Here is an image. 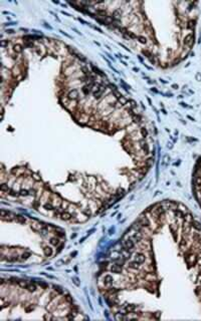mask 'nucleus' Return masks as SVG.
Instances as JSON below:
<instances>
[{
    "instance_id": "f257e3e1",
    "label": "nucleus",
    "mask_w": 201,
    "mask_h": 321,
    "mask_svg": "<svg viewBox=\"0 0 201 321\" xmlns=\"http://www.w3.org/2000/svg\"><path fill=\"white\" fill-rule=\"evenodd\" d=\"M132 259H134L135 261L139 262V263L143 264L144 262H145L146 255L144 253H142V252H137V251H136L135 253H133V255H132Z\"/></svg>"
},
{
    "instance_id": "f03ea898",
    "label": "nucleus",
    "mask_w": 201,
    "mask_h": 321,
    "mask_svg": "<svg viewBox=\"0 0 201 321\" xmlns=\"http://www.w3.org/2000/svg\"><path fill=\"white\" fill-rule=\"evenodd\" d=\"M186 256V262L188 263V265L190 266H194V264H196V261H197V255L194 253H191V254H188V255H185Z\"/></svg>"
},
{
    "instance_id": "7ed1b4c3",
    "label": "nucleus",
    "mask_w": 201,
    "mask_h": 321,
    "mask_svg": "<svg viewBox=\"0 0 201 321\" xmlns=\"http://www.w3.org/2000/svg\"><path fill=\"white\" fill-rule=\"evenodd\" d=\"M42 248H43V253H44V256L45 257H52V255H54V249H52V245L48 246V245H44V244H42Z\"/></svg>"
},
{
    "instance_id": "20e7f679",
    "label": "nucleus",
    "mask_w": 201,
    "mask_h": 321,
    "mask_svg": "<svg viewBox=\"0 0 201 321\" xmlns=\"http://www.w3.org/2000/svg\"><path fill=\"white\" fill-rule=\"evenodd\" d=\"M110 258H111L112 261H118V260L122 259V258H124L123 256H122L121 252L120 251H113L111 254H110Z\"/></svg>"
},
{
    "instance_id": "39448f33",
    "label": "nucleus",
    "mask_w": 201,
    "mask_h": 321,
    "mask_svg": "<svg viewBox=\"0 0 201 321\" xmlns=\"http://www.w3.org/2000/svg\"><path fill=\"white\" fill-rule=\"evenodd\" d=\"M25 289L30 293H35L37 290H38V289H37L36 283H34V282H28V284H27V286Z\"/></svg>"
},
{
    "instance_id": "423d86ee",
    "label": "nucleus",
    "mask_w": 201,
    "mask_h": 321,
    "mask_svg": "<svg viewBox=\"0 0 201 321\" xmlns=\"http://www.w3.org/2000/svg\"><path fill=\"white\" fill-rule=\"evenodd\" d=\"M29 257H30V252L27 251V250H25V251L22 252V253L20 254V256H19V261H21V262L26 261Z\"/></svg>"
},
{
    "instance_id": "0eeeda50",
    "label": "nucleus",
    "mask_w": 201,
    "mask_h": 321,
    "mask_svg": "<svg viewBox=\"0 0 201 321\" xmlns=\"http://www.w3.org/2000/svg\"><path fill=\"white\" fill-rule=\"evenodd\" d=\"M124 309H125L126 311V314L127 313H132V312H135V310L137 309V306L134 304H130V305H125L124 306Z\"/></svg>"
},
{
    "instance_id": "6e6552de",
    "label": "nucleus",
    "mask_w": 201,
    "mask_h": 321,
    "mask_svg": "<svg viewBox=\"0 0 201 321\" xmlns=\"http://www.w3.org/2000/svg\"><path fill=\"white\" fill-rule=\"evenodd\" d=\"M126 313H121V312H118L116 313L115 315V319L116 320H127V316H126Z\"/></svg>"
},
{
    "instance_id": "1a4fd4ad",
    "label": "nucleus",
    "mask_w": 201,
    "mask_h": 321,
    "mask_svg": "<svg viewBox=\"0 0 201 321\" xmlns=\"http://www.w3.org/2000/svg\"><path fill=\"white\" fill-rule=\"evenodd\" d=\"M64 244H66V243H64V241H62V243H60V245H58V247H56V249H58V250H56V254H58V253H60V252H62V248H64Z\"/></svg>"
},
{
    "instance_id": "9d476101",
    "label": "nucleus",
    "mask_w": 201,
    "mask_h": 321,
    "mask_svg": "<svg viewBox=\"0 0 201 321\" xmlns=\"http://www.w3.org/2000/svg\"><path fill=\"white\" fill-rule=\"evenodd\" d=\"M74 283H76V285H80V282H78V278H74Z\"/></svg>"
},
{
    "instance_id": "9b49d317",
    "label": "nucleus",
    "mask_w": 201,
    "mask_h": 321,
    "mask_svg": "<svg viewBox=\"0 0 201 321\" xmlns=\"http://www.w3.org/2000/svg\"><path fill=\"white\" fill-rule=\"evenodd\" d=\"M197 269H198V270H199V271H201V265H200V266H199V267H197Z\"/></svg>"
}]
</instances>
